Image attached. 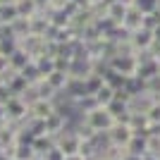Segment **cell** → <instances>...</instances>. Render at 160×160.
Returning <instances> with one entry per match:
<instances>
[{"label": "cell", "instance_id": "obj_26", "mask_svg": "<svg viewBox=\"0 0 160 160\" xmlns=\"http://www.w3.org/2000/svg\"><path fill=\"white\" fill-rule=\"evenodd\" d=\"M55 69H60V72H67L69 74V67H72V60L74 58H69V55H55Z\"/></svg>", "mask_w": 160, "mask_h": 160}, {"label": "cell", "instance_id": "obj_18", "mask_svg": "<svg viewBox=\"0 0 160 160\" xmlns=\"http://www.w3.org/2000/svg\"><path fill=\"white\" fill-rule=\"evenodd\" d=\"M14 7H17L19 17H24V19H31V17H36V14L41 12L38 5H36L33 0H17V2H14Z\"/></svg>", "mask_w": 160, "mask_h": 160}, {"label": "cell", "instance_id": "obj_28", "mask_svg": "<svg viewBox=\"0 0 160 160\" xmlns=\"http://www.w3.org/2000/svg\"><path fill=\"white\" fill-rule=\"evenodd\" d=\"M10 98H12V93H10V88H7L5 84H0V103H7Z\"/></svg>", "mask_w": 160, "mask_h": 160}, {"label": "cell", "instance_id": "obj_22", "mask_svg": "<svg viewBox=\"0 0 160 160\" xmlns=\"http://www.w3.org/2000/svg\"><path fill=\"white\" fill-rule=\"evenodd\" d=\"M19 74H22V77H24V79L29 81V84H36V81H41V79H46V77H43V74L38 72V67H36V62H33V60L29 62V65L24 67V69H22Z\"/></svg>", "mask_w": 160, "mask_h": 160}, {"label": "cell", "instance_id": "obj_3", "mask_svg": "<svg viewBox=\"0 0 160 160\" xmlns=\"http://www.w3.org/2000/svg\"><path fill=\"white\" fill-rule=\"evenodd\" d=\"M108 67L115 69V72H120V74H124V77H136V67H139L136 53H117L115 58L108 60Z\"/></svg>", "mask_w": 160, "mask_h": 160}, {"label": "cell", "instance_id": "obj_21", "mask_svg": "<svg viewBox=\"0 0 160 160\" xmlns=\"http://www.w3.org/2000/svg\"><path fill=\"white\" fill-rule=\"evenodd\" d=\"M14 19H19V12H17L14 2H10V5H0V24H12Z\"/></svg>", "mask_w": 160, "mask_h": 160}, {"label": "cell", "instance_id": "obj_5", "mask_svg": "<svg viewBox=\"0 0 160 160\" xmlns=\"http://www.w3.org/2000/svg\"><path fill=\"white\" fill-rule=\"evenodd\" d=\"M79 143H81V136L74 129L67 127L65 132L60 134V136H55V146L60 148L65 155H74V153H79Z\"/></svg>", "mask_w": 160, "mask_h": 160}, {"label": "cell", "instance_id": "obj_12", "mask_svg": "<svg viewBox=\"0 0 160 160\" xmlns=\"http://www.w3.org/2000/svg\"><path fill=\"white\" fill-rule=\"evenodd\" d=\"M103 84H105V77H103V72H91L84 79V91H86V96H96L103 88Z\"/></svg>", "mask_w": 160, "mask_h": 160}, {"label": "cell", "instance_id": "obj_13", "mask_svg": "<svg viewBox=\"0 0 160 160\" xmlns=\"http://www.w3.org/2000/svg\"><path fill=\"white\" fill-rule=\"evenodd\" d=\"M5 86L10 88V93H12V96H24V93H27V88L31 86V84H29V81L24 79L22 74H17V72H14L12 77H10V81H7Z\"/></svg>", "mask_w": 160, "mask_h": 160}, {"label": "cell", "instance_id": "obj_32", "mask_svg": "<svg viewBox=\"0 0 160 160\" xmlns=\"http://www.w3.org/2000/svg\"><path fill=\"white\" fill-rule=\"evenodd\" d=\"M0 160H14V158L7 153V151H0Z\"/></svg>", "mask_w": 160, "mask_h": 160}, {"label": "cell", "instance_id": "obj_36", "mask_svg": "<svg viewBox=\"0 0 160 160\" xmlns=\"http://www.w3.org/2000/svg\"><path fill=\"white\" fill-rule=\"evenodd\" d=\"M100 160H108V158H100Z\"/></svg>", "mask_w": 160, "mask_h": 160}, {"label": "cell", "instance_id": "obj_6", "mask_svg": "<svg viewBox=\"0 0 160 160\" xmlns=\"http://www.w3.org/2000/svg\"><path fill=\"white\" fill-rule=\"evenodd\" d=\"M105 136H108V143L127 148V143L132 141V136H134V129L129 127V124H124V122H115V124L110 127V132H108Z\"/></svg>", "mask_w": 160, "mask_h": 160}, {"label": "cell", "instance_id": "obj_31", "mask_svg": "<svg viewBox=\"0 0 160 160\" xmlns=\"http://www.w3.org/2000/svg\"><path fill=\"white\" fill-rule=\"evenodd\" d=\"M0 122H7V112H5V103H0Z\"/></svg>", "mask_w": 160, "mask_h": 160}, {"label": "cell", "instance_id": "obj_1", "mask_svg": "<svg viewBox=\"0 0 160 160\" xmlns=\"http://www.w3.org/2000/svg\"><path fill=\"white\" fill-rule=\"evenodd\" d=\"M86 127H91L96 134H108L110 132V127L115 124V117L110 115V110L108 108H93V110H88V112H84L79 117Z\"/></svg>", "mask_w": 160, "mask_h": 160}, {"label": "cell", "instance_id": "obj_15", "mask_svg": "<svg viewBox=\"0 0 160 160\" xmlns=\"http://www.w3.org/2000/svg\"><path fill=\"white\" fill-rule=\"evenodd\" d=\"M46 81L55 88V91H58V93H65L67 81H69V74H67V72H60V69H55V72H50V74L46 77Z\"/></svg>", "mask_w": 160, "mask_h": 160}, {"label": "cell", "instance_id": "obj_30", "mask_svg": "<svg viewBox=\"0 0 160 160\" xmlns=\"http://www.w3.org/2000/svg\"><path fill=\"white\" fill-rule=\"evenodd\" d=\"M33 2L38 5V10H41V12H46V10H48V0H33Z\"/></svg>", "mask_w": 160, "mask_h": 160}, {"label": "cell", "instance_id": "obj_14", "mask_svg": "<svg viewBox=\"0 0 160 160\" xmlns=\"http://www.w3.org/2000/svg\"><path fill=\"white\" fill-rule=\"evenodd\" d=\"M146 139H148V134H134L132 141L127 143V153L141 158V155L146 153Z\"/></svg>", "mask_w": 160, "mask_h": 160}, {"label": "cell", "instance_id": "obj_24", "mask_svg": "<svg viewBox=\"0 0 160 160\" xmlns=\"http://www.w3.org/2000/svg\"><path fill=\"white\" fill-rule=\"evenodd\" d=\"M96 100H98V105H100V108H108V105L115 100V88H112V86H108V84H103V88L96 93Z\"/></svg>", "mask_w": 160, "mask_h": 160}, {"label": "cell", "instance_id": "obj_23", "mask_svg": "<svg viewBox=\"0 0 160 160\" xmlns=\"http://www.w3.org/2000/svg\"><path fill=\"white\" fill-rule=\"evenodd\" d=\"M12 33H14V38H17V41H19V38H24V36H29V33H31L29 19H24V17L14 19V22H12Z\"/></svg>", "mask_w": 160, "mask_h": 160}, {"label": "cell", "instance_id": "obj_4", "mask_svg": "<svg viewBox=\"0 0 160 160\" xmlns=\"http://www.w3.org/2000/svg\"><path fill=\"white\" fill-rule=\"evenodd\" d=\"M43 127H46V134H48V136H53V139H55V136H60V134L69 127V115H67L65 110H60V108H58L53 115H48L46 120H43Z\"/></svg>", "mask_w": 160, "mask_h": 160}, {"label": "cell", "instance_id": "obj_29", "mask_svg": "<svg viewBox=\"0 0 160 160\" xmlns=\"http://www.w3.org/2000/svg\"><path fill=\"white\" fill-rule=\"evenodd\" d=\"M5 69H10V65H7V58H5V55H0V74L5 72Z\"/></svg>", "mask_w": 160, "mask_h": 160}, {"label": "cell", "instance_id": "obj_10", "mask_svg": "<svg viewBox=\"0 0 160 160\" xmlns=\"http://www.w3.org/2000/svg\"><path fill=\"white\" fill-rule=\"evenodd\" d=\"M31 148H33V153L38 155V158H46L48 151H53V148H55V139H53V136H48V134H38V136H33Z\"/></svg>", "mask_w": 160, "mask_h": 160}, {"label": "cell", "instance_id": "obj_34", "mask_svg": "<svg viewBox=\"0 0 160 160\" xmlns=\"http://www.w3.org/2000/svg\"><path fill=\"white\" fill-rule=\"evenodd\" d=\"M10 2H17V0H0V5H10Z\"/></svg>", "mask_w": 160, "mask_h": 160}, {"label": "cell", "instance_id": "obj_9", "mask_svg": "<svg viewBox=\"0 0 160 160\" xmlns=\"http://www.w3.org/2000/svg\"><path fill=\"white\" fill-rule=\"evenodd\" d=\"M29 27H31V33L33 36H43L46 38L48 31H50V19H48V12H38L36 17L29 19Z\"/></svg>", "mask_w": 160, "mask_h": 160}, {"label": "cell", "instance_id": "obj_19", "mask_svg": "<svg viewBox=\"0 0 160 160\" xmlns=\"http://www.w3.org/2000/svg\"><path fill=\"white\" fill-rule=\"evenodd\" d=\"M103 77H105V84H108V86H112L115 91H117V88H124V84H127V77L120 74V72H115V69H110V67L103 72Z\"/></svg>", "mask_w": 160, "mask_h": 160}, {"label": "cell", "instance_id": "obj_17", "mask_svg": "<svg viewBox=\"0 0 160 160\" xmlns=\"http://www.w3.org/2000/svg\"><path fill=\"white\" fill-rule=\"evenodd\" d=\"M33 91H36V98H46V100H58V96H60L46 79L36 81V84H33Z\"/></svg>", "mask_w": 160, "mask_h": 160}, {"label": "cell", "instance_id": "obj_16", "mask_svg": "<svg viewBox=\"0 0 160 160\" xmlns=\"http://www.w3.org/2000/svg\"><path fill=\"white\" fill-rule=\"evenodd\" d=\"M141 22H143V14H141L139 10L132 5V7L127 10V17H124V22H122V27L132 33V31H136V29H141Z\"/></svg>", "mask_w": 160, "mask_h": 160}, {"label": "cell", "instance_id": "obj_20", "mask_svg": "<svg viewBox=\"0 0 160 160\" xmlns=\"http://www.w3.org/2000/svg\"><path fill=\"white\" fill-rule=\"evenodd\" d=\"M33 62H36V67H38V72L43 74V77H48L50 72H55V60L50 55H38V58H33Z\"/></svg>", "mask_w": 160, "mask_h": 160}, {"label": "cell", "instance_id": "obj_11", "mask_svg": "<svg viewBox=\"0 0 160 160\" xmlns=\"http://www.w3.org/2000/svg\"><path fill=\"white\" fill-rule=\"evenodd\" d=\"M29 62H31V55H29L27 50H22V48H17V50H14V53L7 58V65H10V69H12V72H17V74H19L22 69L29 65Z\"/></svg>", "mask_w": 160, "mask_h": 160}, {"label": "cell", "instance_id": "obj_7", "mask_svg": "<svg viewBox=\"0 0 160 160\" xmlns=\"http://www.w3.org/2000/svg\"><path fill=\"white\" fill-rule=\"evenodd\" d=\"M58 110L55 100H46V98H36L29 103V117L31 120H46L48 115H53Z\"/></svg>", "mask_w": 160, "mask_h": 160}, {"label": "cell", "instance_id": "obj_33", "mask_svg": "<svg viewBox=\"0 0 160 160\" xmlns=\"http://www.w3.org/2000/svg\"><path fill=\"white\" fill-rule=\"evenodd\" d=\"M65 160H84V155H79V153H74V155H65Z\"/></svg>", "mask_w": 160, "mask_h": 160}, {"label": "cell", "instance_id": "obj_35", "mask_svg": "<svg viewBox=\"0 0 160 160\" xmlns=\"http://www.w3.org/2000/svg\"><path fill=\"white\" fill-rule=\"evenodd\" d=\"M84 160H100V155H88V158H84Z\"/></svg>", "mask_w": 160, "mask_h": 160}, {"label": "cell", "instance_id": "obj_8", "mask_svg": "<svg viewBox=\"0 0 160 160\" xmlns=\"http://www.w3.org/2000/svg\"><path fill=\"white\" fill-rule=\"evenodd\" d=\"M129 7H132V5L122 2V0H105V17H108V19H112L115 24H122L124 17H127Z\"/></svg>", "mask_w": 160, "mask_h": 160}, {"label": "cell", "instance_id": "obj_2", "mask_svg": "<svg viewBox=\"0 0 160 160\" xmlns=\"http://www.w3.org/2000/svg\"><path fill=\"white\" fill-rule=\"evenodd\" d=\"M5 112H7V122L10 124H24L29 120V103L22 96H12L5 103Z\"/></svg>", "mask_w": 160, "mask_h": 160}, {"label": "cell", "instance_id": "obj_25", "mask_svg": "<svg viewBox=\"0 0 160 160\" xmlns=\"http://www.w3.org/2000/svg\"><path fill=\"white\" fill-rule=\"evenodd\" d=\"M17 38H2L0 41V55H5V58H10V55L17 50Z\"/></svg>", "mask_w": 160, "mask_h": 160}, {"label": "cell", "instance_id": "obj_27", "mask_svg": "<svg viewBox=\"0 0 160 160\" xmlns=\"http://www.w3.org/2000/svg\"><path fill=\"white\" fill-rule=\"evenodd\" d=\"M43 160H65V153H62L60 148L55 146L53 151H48V153H46V158H43Z\"/></svg>", "mask_w": 160, "mask_h": 160}]
</instances>
